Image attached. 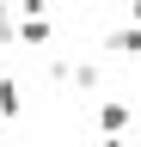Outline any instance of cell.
<instances>
[{"label": "cell", "instance_id": "2", "mask_svg": "<svg viewBox=\"0 0 141 147\" xmlns=\"http://www.w3.org/2000/svg\"><path fill=\"white\" fill-rule=\"evenodd\" d=\"M19 43L25 49H49L55 43V25H49V18H19Z\"/></svg>", "mask_w": 141, "mask_h": 147}, {"label": "cell", "instance_id": "10", "mask_svg": "<svg viewBox=\"0 0 141 147\" xmlns=\"http://www.w3.org/2000/svg\"><path fill=\"white\" fill-rule=\"evenodd\" d=\"M6 6H12V0H0V18H6Z\"/></svg>", "mask_w": 141, "mask_h": 147}, {"label": "cell", "instance_id": "5", "mask_svg": "<svg viewBox=\"0 0 141 147\" xmlns=\"http://www.w3.org/2000/svg\"><path fill=\"white\" fill-rule=\"evenodd\" d=\"M98 80H104V74H98V61H74V80H67V86H80V92H98Z\"/></svg>", "mask_w": 141, "mask_h": 147}, {"label": "cell", "instance_id": "7", "mask_svg": "<svg viewBox=\"0 0 141 147\" xmlns=\"http://www.w3.org/2000/svg\"><path fill=\"white\" fill-rule=\"evenodd\" d=\"M19 43V25H12V18H0V49H12Z\"/></svg>", "mask_w": 141, "mask_h": 147}, {"label": "cell", "instance_id": "4", "mask_svg": "<svg viewBox=\"0 0 141 147\" xmlns=\"http://www.w3.org/2000/svg\"><path fill=\"white\" fill-rule=\"evenodd\" d=\"M0 117H25V98H19V80H6V74H0Z\"/></svg>", "mask_w": 141, "mask_h": 147}, {"label": "cell", "instance_id": "1", "mask_svg": "<svg viewBox=\"0 0 141 147\" xmlns=\"http://www.w3.org/2000/svg\"><path fill=\"white\" fill-rule=\"evenodd\" d=\"M129 117H135L129 98H98V129H104V135H123V129H129Z\"/></svg>", "mask_w": 141, "mask_h": 147}, {"label": "cell", "instance_id": "3", "mask_svg": "<svg viewBox=\"0 0 141 147\" xmlns=\"http://www.w3.org/2000/svg\"><path fill=\"white\" fill-rule=\"evenodd\" d=\"M104 49L123 55V61H129V55H141V25H117L111 37H104Z\"/></svg>", "mask_w": 141, "mask_h": 147}, {"label": "cell", "instance_id": "9", "mask_svg": "<svg viewBox=\"0 0 141 147\" xmlns=\"http://www.w3.org/2000/svg\"><path fill=\"white\" fill-rule=\"evenodd\" d=\"M129 18H135V25H141V0H129Z\"/></svg>", "mask_w": 141, "mask_h": 147}, {"label": "cell", "instance_id": "8", "mask_svg": "<svg viewBox=\"0 0 141 147\" xmlns=\"http://www.w3.org/2000/svg\"><path fill=\"white\" fill-rule=\"evenodd\" d=\"M98 147H129V141H123V135H104V141H98Z\"/></svg>", "mask_w": 141, "mask_h": 147}, {"label": "cell", "instance_id": "6", "mask_svg": "<svg viewBox=\"0 0 141 147\" xmlns=\"http://www.w3.org/2000/svg\"><path fill=\"white\" fill-rule=\"evenodd\" d=\"M19 6V18H49V0H12Z\"/></svg>", "mask_w": 141, "mask_h": 147}]
</instances>
